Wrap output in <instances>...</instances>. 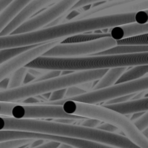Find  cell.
I'll return each instance as SVG.
<instances>
[{"label":"cell","instance_id":"obj_1","mask_svg":"<svg viewBox=\"0 0 148 148\" xmlns=\"http://www.w3.org/2000/svg\"><path fill=\"white\" fill-rule=\"evenodd\" d=\"M134 22L141 24L148 23V10L127 14L74 20L48 26L33 32L0 36V49L27 47L55 41L62 42V40L78 34L110 29L114 26Z\"/></svg>","mask_w":148,"mask_h":148},{"label":"cell","instance_id":"obj_2","mask_svg":"<svg viewBox=\"0 0 148 148\" xmlns=\"http://www.w3.org/2000/svg\"><path fill=\"white\" fill-rule=\"evenodd\" d=\"M12 130L87 140L118 148H141L126 136L74 124H62L36 119H15L0 116V131Z\"/></svg>","mask_w":148,"mask_h":148},{"label":"cell","instance_id":"obj_3","mask_svg":"<svg viewBox=\"0 0 148 148\" xmlns=\"http://www.w3.org/2000/svg\"><path fill=\"white\" fill-rule=\"evenodd\" d=\"M148 52L116 55V56H92L81 57H47L38 56L27 63V69L58 71H88L96 69H108L117 67H134L147 65Z\"/></svg>","mask_w":148,"mask_h":148},{"label":"cell","instance_id":"obj_4","mask_svg":"<svg viewBox=\"0 0 148 148\" xmlns=\"http://www.w3.org/2000/svg\"><path fill=\"white\" fill-rule=\"evenodd\" d=\"M107 70L108 69L78 71L68 75H62L53 79L33 82L16 88L3 90L0 91V101L14 102L24 101L28 98L50 93L55 90L96 82L107 72Z\"/></svg>","mask_w":148,"mask_h":148},{"label":"cell","instance_id":"obj_5","mask_svg":"<svg viewBox=\"0 0 148 148\" xmlns=\"http://www.w3.org/2000/svg\"><path fill=\"white\" fill-rule=\"evenodd\" d=\"M46 104L60 105L65 113L81 117L98 120L101 122L108 123L116 127L119 130L126 134L133 143L141 148H148V140L143 134L139 131L134 123L125 115L110 110L104 106H96L92 104L82 103L67 99L56 101H47Z\"/></svg>","mask_w":148,"mask_h":148},{"label":"cell","instance_id":"obj_6","mask_svg":"<svg viewBox=\"0 0 148 148\" xmlns=\"http://www.w3.org/2000/svg\"><path fill=\"white\" fill-rule=\"evenodd\" d=\"M147 88L148 76L145 75L140 79H137L132 82L114 84L108 88L86 92L82 95H80L75 97L69 98L67 100L95 105L100 102L107 101H109L117 97H121L123 95L142 92V91L147 90Z\"/></svg>","mask_w":148,"mask_h":148},{"label":"cell","instance_id":"obj_7","mask_svg":"<svg viewBox=\"0 0 148 148\" xmlns=\"http://www.w3.org/2000/svg\"><path fill=\"white\" fill-rule=\"evenodd\" d=\"M116 46V40L110 36L103 37L95 41L75 42V43H58L46 51L42 56L47 57H81L95 55L101 51L109 49Z\"/></svg>","mask_w":148,"mask_h":148},{"label":"cell","instance_id":"obj_8","mask_svg":"<svg viewBox=\"0 0 148 148\" xmlns=\"http://www.w3.org/2000/svg\"><path fill=\"white\" fill-rule=\"evenodd\" d=\"M78 0H61L54 4L43 9L42 11L31 16L29 19L17 27L10 35L24 34L33 32L44 28L46 25L50 24L52 22L62 16L67 12Z\"/></svg>","mask_w":148,"mask_h":148},{"label":"cell","instance_id":"obj_9","mask_svg":"<svg viewBox=\"0 0 148 148\" xmlns=\"http://www.w3.org/2000/svg\"><path fill=\"white\" fill-rule=\"evenodd\" d=\"M10 117L15 119H70L83 120V117L65 113L60 105L51 104H15L10 110Z\"/></svg>","mask_w":148,"mask_h":148},{"label":"cell","instance_id":"obj_10","mask_svg":"<svg viewBox=\"0 0 148 148\" xmlns=\"http://www.w3.org/2000/svg\"><path fill=\"white\" fill-rule=\"evenodd\" d=\"M60 42V41H55L35 45L30 49L24 51L3 62L2 64H0V82L3 81L4 78L10 76L15 70L18 69L19 68L24 67L27 63H29L35 58L42 56L46 51Z\"/></svg>","mask_w":148,"mask_h":148},{"label":"cell","instance_id":"obj_11","mask_svg":"<svg viewBox=\"0 0 148 148\" xmlns=\"http://www.w3.org/2000/svg\"><path fill=\"white\" fill-rule=\"evenodd\" d=\"M61 0H31L29 1L18 13L17 15L8 23V25L2 30L0 36H5L10 35L17 27H19L25 21L33 16L36 12L54 4Z\"/></svg>","mask_w":148,"mask_h":148},{"label":"cell","instance_id":"obj_12","mask_svg":"<svg viewBox=\"0 0 148 148\" xmlns=\"http://www.w3.org/2000/svg\"><path fill=\"white\" fill-rule=\"evenodd\" d=\"M114 40H121L141 34L148 33V23H129L118 26H114L109 29L108 32Z\"/></svg>","mask_w":148,"mask_h":148},{"label":"cell","instance_id":"obj_13","mask_svg":"<svg viewBox=\"0 0 148 148\" xmlns=\"http://www.w3.org/2000/svg\"><path fill=\"white\" fill-rule=\"evenodd\" d=\"M104 107L122 115L129 114H133L140 112H147L148 110V98L145 97L138 100H132L116 104L105 105Z\"/></svg>","mask_w":148,"mask_h":148},{"label":"cell","instance_id":"obj_14","mask_svg":"<svg viewBox=\"0 0 148 148\" xmlns=\"http://www.w3.org/2000/svg\"><path fill=\"white\" fill-rule=\"evenodd\" d=\"M29 1L31 0H12L0 12V33Z\"/></svg>","mask_w":148,"mask_h":148},{"label":"cell","instance_id":"obj_15","mask_svg":"<svg viewBox=\"0 0 148 148\" xmlns=\"http://www.w3.org/2000/svg\"><path fill=\"white\" fill-rule=\"evenodd\" d=\"M127 69V68L126 67H117V68L108 69L107 72L97 81L96 84L94 86V90L101 89L114 85L117 80Z\"/></svg>","mask_w":148,"mask_h":148},{"label":"cell","instance_id":"obj_16","mask_svg":"<svg viewBox=\"0 0 148 148\" xmlns=\"http://www.w3.org/2000/svg\"><path fill=\"white\" fill-rule=\"evenodd\" d=\"M148 52V45L132 46V45H116L109 49L95 54L94 56H116V55H130Z\"/></svg>","mask_w":148,"mask_h":148},{"label":"cell","instance_id":"obj_17","mask_svg":"<svg viewBox=\"0 0 148 148\" xmlns=\"http://www.w3.org/2000/svg\"><path fill=\"white\" fill-rule=\"evenodd\" d=\"M148 73V64L147 65H137L132 67L130 69H127L121 77L117 80L115 84L124 83L132 82L137 79H140L145 75H147Z\"/></svg>","mask_w":148,"mask_h":148},{"label":"cell","instance_id":"obj_18","mask_svg":"<svg viewBox=\"0 0 148 148\" xmlns=\"http://www.w3.org/2000/svg\"><path fill=\"white\" fill-rule=\"evenodd\" d=\"M110 36L109 34L107 33H82L78 34L70 37H68L62 41L61 43H75V42H89V41H95L97 39H101L103 37Z\"/></svg>","mask_w":148,"mask_h":148},{"label":"cell","instance_id":"obj_19","mask_svg":"<svg viewBox=\"0 0 148 148\" xmlns=\"http://www.w3.org/2000/svg\"><path fill=\"white\" fill-rule=\"evenodd\" d=\"M27 71H28V69L25 67H22L15 70L9 76V82H8L7 89H12V88H16L22 86Z\"/></svg>","mask_w":148,"mask_h":148},{"label":"cell","instance_id":"obj_20","mask_svg":"<svg viewBox=\"0 0 148 148\" xmlns=\"http://www.w3.org/2000/svg\"><path fill=\"white\" fill-rule=\"evenodd\" d=\"M116 45H132V46L148 45V33L121 39V40H116Z\"/></svg>","mask_w":148,"mask_h":148},{"label":"cell","instance_id":"obj_21","mask_svg":"<svg viewBox=\"0 0 148 148\" xmlns=\"http://www.w3.org/2000/svg\"><path fill=\"white\" fill-rule=\"evenodd\" d=\"M35 45L32 46H27V47H19V48H12V49H0V64L3 62L8 61L9 59L24 52L31 48H33Z\"/></svg>","mask_w":148,"mask_h":148},{"label":"cell","instance_id":"obj_22","mask_svg":"<svg viewBox=\"0 0 148 148\" xmlns=\"http://www.w3.org/2000/svg\"><path fill=\"white\" fill-rule=\"evenodd\" d=\"M31 140H18L1 142L0 148H16L23 146H27L31 142Z\"/></svg>","mask_w":148,"mask_h":148},{"label":"cell","instance_id":"obj_23","mask_svg":"<svg viewBox=\"0 0 148 148\" xmlns=\"http://www.w3.org/2000/svg\"><path fill=\"white\" fill-rule=\"evenodd\" d=\"M134 125L136 127V128L139 130V131H140V132H142V131H144L145 129H147L148 127V113L147 111V112H145L138 120H136V121H134Z\"/></svg>","mask_w":148,"mask_h":148},{"label":"cell","instance_id":"obj_24","mask_svg":"<svg viewBox=\"0 0 148 148\" xmlns=\"http://www.w3.org/2000/svg\"><path fill=\"white\" fill-rule=\"evenodd\" d=\"M87 91L82 88H79L78 86H72V87H69L66 88V92H65V99H69V98H72V97H75L78 96L80 95H82L84 93H86Z\"/></svg>","mask_w":148,"mask_h":148},{"label":"cell","instance_id":"obj_25","mask_svg":"<svg viewBox=\"0 0 148 148\" xmlns=\"http://www.w3.org/2000/svg\"><path fill=\"white\" fill-rule=\"evenodd\" d=\"M61 75H62V71H58V70H46L42 75H40L39 77L36 78L33 82H39V81L53 79V78L60 76Z\"/></svg>","mask_w":148,"mask_h":148},{"label":"cell","instance_id":"obj_26","mask_svg":"<svg viewBox=\"0 0 148 148\" xmlns=\"http://www.w3.org/2000/svg\"><path fill=\"white\" fill-rule=\"evenodd\" d=\"M14 102H5L0 101V115L3 116H10L11 108L15 106Z\"/></svg>","mask_w":148,"mask_h":148},{"label":"cell","instance_id":"obj_27","mask_svg":"<svg viewBox=\"0 0 148 148\" xmlns=\"http://www.w3.org/2000/svg\"><path fill=\"white\" fill-rule=\"evenodd\" d=\"M65 92H66V88L52 91L50 93V95H49V98L48 101L50 102V101H60V100L64 99Z\"/></svg>","mask_w":148,"mask_h":148},{"label":"cell","instance_id":"obj_28","mask_svg":"<svg viewBox=\"0 0 148 148\" xmlns=\"http://www.w3.org/2000/svg\"><path fill=\"white\" fill-rule=\"evenodd\" d=\"M136 94H137V93H136ZM134 95H135V94H130V95H123V96H121V97H117V98H114V99L107 101V102H106L105 105H110V104H116V103L125 102V101L133 100L134 97Z\"/></svg>","mask_w":148,"mask_h":148},{"label":"cell","instance_id":"obj_29","mask_svg":"<svg viewBox=\"0 0 148 148\" xmlns=\"http://www.w3.org/2000/svg\"><path fill=\"white\" fill-rule=\"evenodd\" d=\"M96 129L101 130V131H105V132H108V133H112V134H118V132L120 131L116 127H114V125L108 124V123H101Z\"/></svg>","mask_w":148,"mask_h":148},{"label":"cell","instance_id":"obj_30","mask_svg":"<svg viewBox=\"0 0 148 148\" xmlns=\"http://www.w3.org/2000/svg\"><path fill=\"white\" fill-rule=\"evenodd\" d=\"M100 124H101L100 121L95 120V119H91V118H88L86 120H82V121L80 124V126H82V127H88V128H96Z\"/></svg>","mask_w":148,"mask_h":148},{"label":"cell","instance_id":"obj_31","mask_svg":"<svg viewBox=\"0 0 148 148\" xmlns=\"http://www.w3.org/2000/svg\"><path fill=\"white\" fill-rule=\"evenodd\" d=\"M59 144L60 143H57L55 141H48V142H44L42 145H41L39 147L34 148H56L59 146Z\"/></svg>","mask_w":148,"mask_h":148},{"label":"cell","instance_id":"obj_32","mask_svg":"<svg viewBox=\"0 0 148 148\" xmlns=\"http://www.w3.org/2000/svg\"><path fill=\"white\" fill-rule=\"evenodd\" d=\"M46 140H32L31 142L28 145L29 147L28 148H34L36 147H39L41 145H42Z\"/></svg>","mask_w":148,"mask_h":148},{"label":"cell","instance_id":"obj_33","mask_svg":"<svg viewBox=\"0 0 148 148\" xmlns=\"http://www.w3.org/2000/svg\"><path fill=\"white\" fill-rule=\"evenodd\" d=\"M35 79H36V77H35L34 75H32L31 74H29V73L27 71V73H26V75H25V76H24V79H23V85H25V84L30 83V82H32Z\"/></svg>","mask_w":148,"mask_h":148},{"label":"cell","instance_id":"obj_34","mask_svg":"<svg viewBox=\"0 0 148 148\" xmlns=\"http://www.w3.org/2000/svg\"><path fill=\"white\" fill-rule=\"evenodd\" d=\"M8 82H9V76L4 78L3 81L0 82V88H3V90H6L7 86H8Z\"/></svg>","mask_w":148,"mask_h":148},{"label":"cell","instance_id":"obj_35","mask_svg":"<svg viewBox=\"0 0 148 148\" xmlns=\"http://www.w3.org/2000/svg\"><path fill=\"white\" fill-rule=\"evenodd\" d=\"M12 0H0V12L8 5Z\"/></svg>","mask_w":148,"mask_h":148},{"label":"cell","instance_id":"obj_36","mask_svg":"<svg viewBox=\"0 0 148 148\" xmlns=\"http://www.w3.org/2000/svg\"><path fill=\"white\" fill-rule=\"evenodd\" d=\"M145 112H140V113H135V114H133V116L131 117V119H129L132 122H134V121H136V120H138L143 114H144Z\"/></svg>","mask_w":148,"mask_h":148},{"label":"cell","instance_id":"obj_37","mask_svg":"<svg viewBox=\"0 0 148 148\" xmlns=\"http://www.w3.org/2000/svg\"><path fill=\"white\" fill-rule=\"evenodd\" d=\"M56 148H74L73 147L69 146V145H66V144H59V146Z\"/></svg>","mask_w":148,"mask_h":148},{"label":"cell","instance_id":"obj_38","mask_svg":"<svg viewBox=\"0 0 148 148\" xmlns=\"http://www.w3.org/2000/svg\"><path fill=\"white\" fill-rule=\"evenodd\" d=\"M27 146H28V145H27ZM27 146H23V147H16V148H26Z\"/></svg>","mask_w":148,"mask_h":148},{"label":"cell","instance_id":"obj_39","mask_svg":"<svg viewBox=\"0 0 148 148\" xmlns=\"http://www.w3.org/2000/svg\"><path fill=\"white\" fill-rule=\"evenodd\" d=\"M102 1H107V0H102Z\"/></svg>","mask_w":148,"mask_h":148}]
</instances>
